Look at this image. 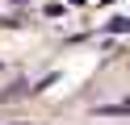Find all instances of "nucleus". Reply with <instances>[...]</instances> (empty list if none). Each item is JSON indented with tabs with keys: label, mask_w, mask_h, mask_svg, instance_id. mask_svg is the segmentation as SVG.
I'll use <instances>...</instances> for the list:
<instances>
[{
	"label": "nucleus",
	"mask_w": 130,
	"mask_h": 125,
	"mask_svg": "<svg viewBox=\"0 0 130 125\" xmlns=\"http://www.w3.org/2000/svg\"><path fill=\"white\" fill-rule=\"evenodd\" d=\"M109 29H118V33H130V17H118V21H109Z\"/></svg>",
	"instance_id": "f257e3e1"
},
{
	"label": "nucleus",
	"mask_w": 130,
	"mask_h": 125,
	"mask_svg": "<svg viewBox=\"0 0 130 125\" xmlns=\"http://www.w3.org/2000/svg\"><path fill=\"white\" fill-rule=\"evenodd\" d=\"M13 4H25V0H13Z\"/></svg>",
	"instance_id": "f03ea898"
}]
</instances>
